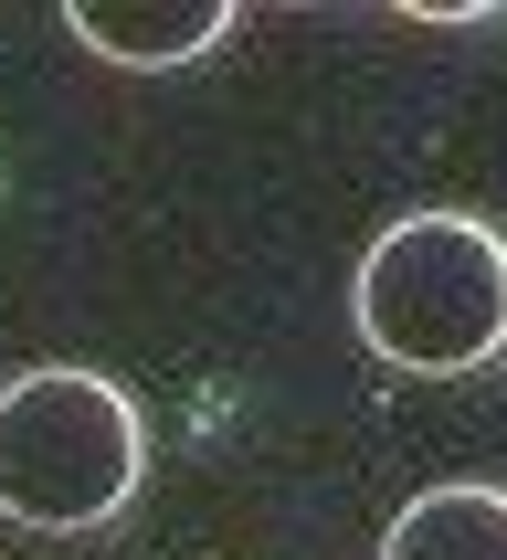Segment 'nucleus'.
I'll use <instances>...</instances> for the list:
<instances>
[{"label":"nucleus","mask_w":507,"mask_h":560,"mask_svg":"<svg viewBox=\"0 0 507 560\" xmlns=\"http://www.w3.org/2000/svg\"><path fill=\"white\" fill-rule=\"evenodd\" d=\"M380 560H507V487H423Z\"/></svg>","instance_id":"20e7f679"},{"label":"nucleus","mask_w":507,"mask_h":560,"mask_svg":"<svg viewBox=\"0 0 507 560\" xmlns=\"http://www.w3.org/2000/svg\"><path fill=\"white\" fill-rule=\"evenodd\" d=\"M149 476V423L106 371H22L0 392V518L95 529Z\"/></svg>","instance_id":"f03ea898"},{"label":"nucleus","mask_w":507,"mask_h":560,"mask_svg":"<svg viewBox=\"0 0 507 560\" xmlns=\"http://www.w3.org/2000/svg\"><path fill=\"white\" fill-rule=\"evenodd\" d=\"M63 32L106 63H138V74H169V63H201L233 32V0H74Z\"/></svg>","instance_id":"7ed1b4c3"},{"label":"nucleus","mask_w":507,"mask_h":560,"mask_svg":"<svg viewBox=\"0 0 507 560\" xmlns=\"http://www.w3.org/2000/svg\"><path fill=\"white\" fill-rule=\"evenodd\" d=\"M412 22H497L486 0H412Z\"/></svg>","instance_id":"39448f33"},{"label":"nucleus","mask_w":507,"mask_h":560,"mask_svg":"<svg viewBox=\"0 0 507 560\" xmlns=\"http://www.w3.org/2000/svg\"><path fill=\"white\" fill-rule=\"evenodd\" d=\"M359 339L412 381L486 371L507 349V233L475 212H402L380 222L349 276Z\"/></svg>","instance_id":"f257e3e1"}]
</instances>
